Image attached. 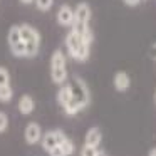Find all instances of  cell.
I'll return each mask as SVG.
<instances>
[{"mask_svg":"<svg viewBox=\"0 0 156 156\" xmlns=\"http://www.w3.org/2000/svg\"><path fill=\"white\" fill-rule=\"evenodd\" d=\"M69 87H71V104L66 109V114L67 116H74L77 114L79 111H82L84 108H87L89 101H91V92H89V87L86 84L84 79H81L79 76H74L71 81L67 82Z\"/></svg>","mask_w":156,"mask_h":156,"instance_id":"6da1fadb","label":"cell"},{"mask_svg":"<svg viewBox=\"0 0 156 156\" xmlns=\"http://www.w3.org/2000/svg\"><path fill=\"white\" fill-rule=\"evenodd\" d=\"M51 79L57 86H64L69 79L67 62H66V55L61 49H55L51 55Z\"/></svg>","mask_w":156,"mask_h":156,"instance_id":"7a4b0ae2","label":"cell"},{"mask_svg":"<svg viewBox=\"0 0 156 156\" xmlns=\"http://www.w3.org/2000/svg\"><path fill=\"white\" fill-rule=\"evenodd\" d=\"M20 29V37L25 45V57H35L41 49V34L35 27L30 24H22L19 25Z\"/></svg>","mask_w":156,"mask_h":156,"instance_id":"3957f363","label":"cell"},{"mask_svg":"<svg viewBox=\"0 0 156 156\" xmlns=\"http://www.w3.org/2000/svg\"><path fill=\"white\" fill-rule=\"evenodd\" d=\"M66 47H67L69 55H71L72 59H76V61H79V62L87 61L89 52H91V45L86 44L81 35H77L72 30L69 32L67 37H66Z\"/></svg>","mask_w":156,"mask_h":156,"instance_id":"277c9868","label":"cell"},{"mask_svg":"<svg viewBox=\"0 0 156 156\" xmlns=\"http://www.w3.org/2000/svg\"><path fill=\"white\" fill-rule=\"evenodd\" d=\"M7 42H9V47H10V52L15 57H25V45H24V42H22L19 25H12V27L9 29Z\"/></svg>","mask_w":156,"mask_h":156,"instance_id":"5b68a950","label":"cell"},{"mask_svg":"<svg viewBox=\"0 0 156 156\" xmlns=\"http://www.w3.org/2000/svg\"><path fill=\"white\" fill-rule=\"evenodd\" d=\"M66 138H67V136H66L61 129H52V131L42 134L41 144H42V148H44V151L49 153V151H52L54 148H57V146L61 144Z\"/></svg>","mask_w":156,"mask_h":156,"instance_id":"8992f818","label":"cell"},{"mask_svg":"<svg viewBox=\"0 0 156 156\" xmlns=\"http://www.w3.org/2000/svg\"><path fill=\"white\" fill-rule=\"evenodd\" d=\"M24 138H25V143L27 144H37V143H41L42 139V128L39 122L35 121H30L27 126H25L24 129Z\"/></svg>","mask_w":156,"mask_h":156,"instance_id":"52a82bcc","label":"cell"},{"mask_svg":"<svg viewBox=\"0 0 156 156\" xmlns=\"http://www.w3.org/2000/svg\"><path fill=\"white\" fill-rule=\"evenodd\" d=\"M55 19H57V24L62 25V27H72V24H74V9L71 5H62L57 10Z\"/></svg>","mask_w":156,"mask_h":156,"instance_id":"ba28073f","label":"cell"},{"mask_svg":"<svg viewBox=\"0 0 156 156\" xmlns=\"http://www.w3.org/2000/svg\"><path fill=\"white\" fill-rule=\"evenodd\" d=\"M17 109H19V112H20L22 116L32 114V112H34V109H35L34 98H32V96H29V94L20 96V99H19V102H17Z\"/></svg>","mask_w":156,"mask_h":156,"instance_id":"9c48e42d","label":"cell"},{"mask_svg":"<svg viewBox=\"0 0 156 156\" xmlns=\"http://www.w3.org/2000/svg\"><path fill=\"white\" fill-rule=\"evenodd\" d=\"M112 84H114V89L119 92H124L129 89V86H131V79H129L128 72L124 71H119L114 74V79H112Z\"/></svg>","mask_w":156,"mask_h":156,"instance_id":"30bf717a","label":"cell"},{"mask_svg":"<svg viewBox=\"0 0 156 156\" xmlns=\"http://www.w3.org/2000/svg\"><path fill=\"white\" fill-rule=\"evenodd\" d=\"M71 99H72L71 87H69V84L66 82V84L61 86V87H59V91H57V102L61 104V108L66 111V109L69 108V104H71Z\"/></svg>","mask_w":156,"mask_h":156,"instance_id":"8fae6325","label":"cell"},{"mask_svg":"<svg viewBox=\"0 0 156 156\" xmlns=\"http://www.w3.org/2000/svg\"><path fill=\"white\" fill-rule=\"evenodd\" d=\"M102 141V133L99 128H91L87 133H86V138H84V144L87 146H94V148H99Z\"/></svg>","mask_w":156,"mask_h":156,"instance_id":"7c38bea8","label":"cell"},{"mask_svg":"<svg viewBox=\"0 0 156 156\" xmlns=\"http://www.w3.org/2000/svg\"><path fill=\"white\" fill-rule=\"evenodd\" d=\"M12 98H14V89H12V86L0 87V102H9Z\"/></svg>","mask_w":156,"mask_h":156,"instance_id":"4fadbf2b","label":"cell"},{"mask_svg":"<svg viewBox=\"0 0 156 156\" xmlns=\"http://www.w3.org/2000/svg\"><path fill=\"white\" fill-rule=\"evenodd\" d=\"M5 86H10V72L7 67L0 66V87H5Z\"/></svg>","mask_w":156,"mask_h":156,"instance_id":"5bb4252c","label":"cell"},{"mask_svg":"<svg viewBox=\"0 0 156 156\" xmlns=\"http://www.w3.org/2000/svg\"><path fill=\"white\" fill-rule=\"evenodd\" d=\"M35 7H37V10L41 12H47L52 9V5H54V0H34Z\"/></svg>","mask_w":156,"mask_h":156,"instance_id":"9a60e30c","label":"cell"},{"mask_svg":"<svg viewBox=\"0 0 156 156\" xmlns=\"http://www.w3.org/2000/svg\"><path fill=\"white\" fill-rule=\"evenodd\" d=\"M98 153H99V148L87 146V144H84L81 149V156H98Z\"/></svg>","mask_w":156,"mask_h":156,"instance_id":"2e32d148","label":"cell"},{"mask_svg":"<svg viewBox=\"0 0 156 156\" xmlns=\"http://www.w3.org/2000/svg\"><path fill=\"white\" fill-rule=\"evenodd\" d=\"M7 128H9V116L7 112L0 111V134L7 131Z\"/></svg>","mask_w":156,"mask_h":156,"instance_id":"e0dca14e","label":"cell"},{"mask_svg":"<svg viewBox=\"0 0 156 156\" xmlns=\"http://www.w3.org/2000/svg\"><path fill=\"white\" fill-rule=\"evenodd\" d=\"M126 2V5H129V7H134V5H138L141 0H124Z\"/></svg>","mask_w":156,"mask_h":156,"instance_id":"ac0fdd59","label":"cell"},{"mask_svg":"<svg viewBox=\"0 0 156 156\" xmlns=\"http://www.w3.org/2000/svg\"><path fill=\"white\" fill-rule=\"evenodd\" d=\"M151 57L156 61V42L153 44V47H151Z\"/></svg>","mask_w":156,"mask_h":156,"instance_id":"d6986e66","label":"cell"},{"mask_svg":"<svg viewBox=\"0 0 156 156\" xmlns=\"http://www.w3.org/2000/svg\"><path fill=\"white\" fill-rule=\"evenodd\" d=\"M148 156H156V148H151V149H149Z\"/></svg>","mask_w":156,"mask_h":156,"instance_id":"ffe728a7","label":"cell"},{"mask_svg":"<svg viewBox=\"0 0 156 156\" xmlns=\"http://www.w3.org/2000/svg\"><path fill=\"white\" fill-rule=\"evenodd\" d=\"M22 4H25V5H29V4H34V0H20Z\"/></svg>","mask_w":156,"mask_h":156,"instance_id":"44dd1931","label":"cell"},{"mask_svg":"<svg viewBox=\"0 0 156 156\" xmlns=\"http://www.w3.org/2000/svg\"><path fill=\"white\" fill-rule=\"evenodd\" d=\"M98 156H108V154H106L104 151H99V153H98Z\"/></svg>","mask_w":156,"mask_h":156,"instance_id":"7402d4cb","label":"cell"},{"mask_svg":"<svg viewBox=\"0 0 156 156\" xmlns=\"http://www.w3.org/2000/svg\"><path fill=\"white\" fill-rule=\"evenodd\" d=\"M154 101H156V92H154Z\"/></svg>","mask_w":156,"mask_h":156,"instance_id":"603a6c76","label":"cell"}]
</instances>
